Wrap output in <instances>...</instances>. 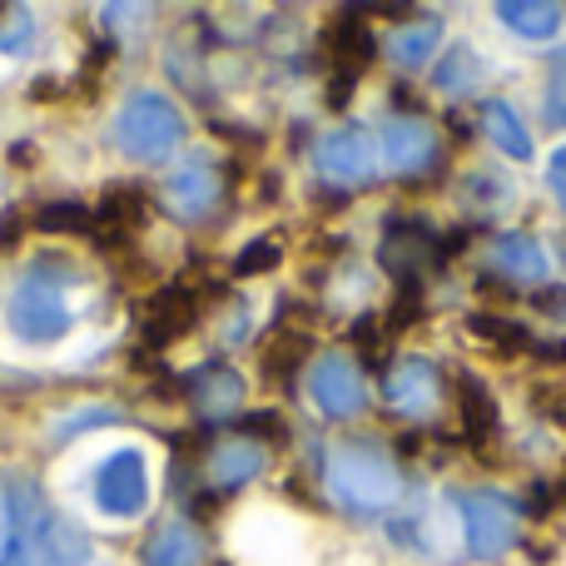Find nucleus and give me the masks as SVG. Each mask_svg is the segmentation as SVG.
I'll return each mask as SVG.
<instances>
[{
    "label": "nucleus",
    "mask_w": 566,
    "mask_h": 566,
    "mask_svg": "<svg viewBox=\"0 0 566 566\" xmlns=\"http://www.w3.org/2000/svg\"><path fill=\"white\" fill-rule=\"evenodd\" d=\"M353 80H358V75H343V70H338V80H333V85H328V105H333V109H343V105H348V95H353Z\"/></svg>",
    "instance_id": "32"
},
{
    "label": "nucleus",
    "mask_w": 566,
    "mask_h": 566,
    "mask_svg": "<svg viewBox=\"0 0 566 566\" xmlns=\"http://www.w3.org/2000/svg\"><path fill=\"white\" fill-rule=\"evenodd\" d=\"M537 358H542V363H566V338H562V343H542Z\"/></svg>",
    "instance_id": "36"
},
{
    "label": "nucleus",
    "mask_w": 566,
    "mask_h": 566,
    "mask_svg": "<svg viewBox=\"0 0 566 566\" xmlns=\"http://www.w3.org/2000/svg\"><path fill=\"white\" fill-rule=\"evenodd\" d=\"M468 328H472V338H482V343H488V348H492V343H497L502 353L532 348V333L522 328V323L497 318V313H472V318H468Z\"/></svg>",
    "instance_id": "24"
},
{
    "label": "nucleus",
    "mask_w": 566,
    "mask_h": 566,
    "mask_svg": "<svg viewBox=\"0 0 566 566\" xmlns=\"http://www.w3.org/2000/svg\"><path fill=\"white\" fill-rule=\"evenodd\" d=\"M382 269L388 274H398L402 283H418V269H428V264H438L442 259V249H438V239H432V229L422 224V219H392L388 224V234H382Z\"/></svg>",
    "instance_id": "9"
},
{
    "label": "nucleus",
    "mask_w": 566,
    "mask_h": 566,
    "mask_svg": "<svg viewBox=\"0 0 566 566\" xmlns=\"http://www.w3.org/2000/svg\"><path fill=\"white\" fill-rule=\"evenodd\" d=\"M313 159H318V175L333 179V185H363L373 175V129L363 125L333 129L328 139H318Z\"/></svg>",
    "instance_id": "7"
},
{
    "label": "nucleus",
    "mask_w": 566,
    "mask_h": 566,
    "mask_svg": "<svg viewBox=\"0 0 566 566\" xmlns=\"http://www.w3.org/2000/svg\"><path fill=\"white\" fill-rule=\"evenodd\" d=\"M145 562H149V566H195V562H199V537L185 527V522H169V527L155 532V542H149Z\"/></svg>",
    "instance_id": "22"
},
{
    "label": "nucleus",
    "mask_w": 566,
    "mask_h": 566,
    "mask_svg": "<svg viewBox=\"0 0 566 566\" xmlns=\"http://www.w3.org/2000/svg\"><path fill=\"white\" fill-rule=\"evenodd\" d=\"M308 358V333H293V328H279L274 338L259 348V368H264L269 382H283L293 378V368Z\"/></svg>",
    "instance_id": "18"
},
{
    "label": "nucleus",
    "mask_w": 566,
    "mask_h": 566,
    "mask_svg": "<svg viewBox=\"0 0 566 566\" xmlns=\"http://www.w3.org/2000/svg\"><path fill=\"white\" fill-rule=\"evenodd\" d=\"M10 333L20 343H55L70 333V303H65V279H60L55 259H40L10 293Z\"/></svg>",
    "instance_id": "2"
},
{
    "label": "nucleus",
    "mask_w": 566,
    "mask_h": 566,
    "mask_svg": "<svg viewBox=\"0 0 566 566\" xmlns=\"http://www.w3.org/2000/svg\"><path fill=\"white\" fill-rule=\"evenodd\" d=\"M239 432H244L249 442L259 438V442H274V448H279L283 438H289V428H283V418H279V412H249V418L239 422Z\"/></svg>",
    "instance_id": "27"
},
{
    "label": "nucleus",
    "mask_w": 566,
    "mask_h": 566,
    "mask_svg": "<svg viewBox=\"0 0 566 566\" xmlns=\"http://www.w3.org/2000/svg\"><path fill=\"white\" fill-rule=\"evenodd\" d=\"M547 119L566 125V55L552 60V85H547Z\"/></svg>",
    "instance_id": "31"
},
{
    "label": "nucleus",
    "mask_w": 566,
    "mask_h": 566,
    "mask_svg": "<svg viewBox=\"0 0 566 566\" xmlns=\"http://www.w3.org/2000/svg\"><path fill=\"white\" fill-rule=\"evenodd\" d=\"M552 185H557V195L566 199V145L557 149V159H552Z\"/></svg>",
    "instance_id": "34"
},
{
    "label": "nucleus",
    "mask_w": 566,
    "mask_h": 566,
    "mask_svg": "<svg viewBox=\"0 0 566 566\" xmlns=\"http://www.w3.org/2000/svg\"><path fill=\"white\" fill-rule=\"evenodd\" d=\"M185 139V119H179V109L169 105L165 95H129L125 109H119L115 119V145L125 149L129 159H139V165H159V159L175 155V145Z\"/></svg>",
    "instance_id": "4"
},
{
    "label": "nucleus",
    "mask_w": 566,
    "mask_h": 566,
    "mask_svg": "<svg viewBox=\"0 0 566 566\" xmlns=\"http://www.w3.org/2000/svg\"><path fill=\"white\" fill-rule=\"evenodd\" d=\"M90 557L85 537L65 522H55L35 497L20 492L15 502V532H10V547L0 566H80Z\"/></svg>",
    "instance_id": "3"
},
{
    "label": "nucleus",
    "mask_w": 566,
    "mask_h": 566,
    "mask_svg": "<svg viewBox=\"0 0 566 566\" xmlns=\"http://www.w3.org/2000/svg\"><path fill=\"white\" fill-rule=\"evenodd\" d=\"M189 402H195L199 418H229V412L244 402V378H239L234 368H224V363L199 368L195 378H189Z\"/></svg>",
    "instance_id": "13"
},
{
    "label": "nucleus",
    "mask_w": 566,
    "mask_h": 566,
    "mask_svg": "<svg viewBox=\"0 0 566 566\" xmlns=\"http://www.w3.org/2000/svg\"><path fill=\"white\" fill-rule=\"evenodd\" d=\"M482 125H488L492 145H497L502 155H512V159H532V135H527V125L517 119V109H512V105L492 99V105L482 109Z\"/></svg>",
    "instance_id": "19"
},
{
    "label": "nucleus",
    "mask_w": 566,
    "mask_h": 566,
    "mask_svg": "<svg viewBox=\"0 0 566 566\" xmlns=\"http://www.w3.org/2000/svg\"><path fill=\"white\" fill-rule=\"evenodd\" d=\"M438 40H442L438 20H408V25L388 40V60L392 65H402V70H412V65H422V60L438 50Z\"/></svg>",
    "instance_id": "20"
},
{
    "label": "nucleus",
    "mask_w": 566,
    "mask_h": 566,
    "mask_svg": "<svg viewBox=\"0 0 566 566\" xmlns=\"http://www.w3.org/2000/svg\"><path fill=\"white\" fill-rule=\"evenodd\" d=\"M462 517H468L472 557H482V562L502 557L517 542V507L502 492H472V497H462Z\"/></svg>",
    "instance_id": "6"
},
{
    "label": "nucleus",
    "mask_w": 566,
    "mask_h": 566,
    "mask_svg": "<svg viewBox=\"0 0 566 566\" xmlns=\"http://www.w3.org/2000/svg\"><path fill=\"white\" fill-rule=\"evenodd\" d=\"M145 502H149V472H145L139 448L109 452L95 472V507L115 522H129L145 512Z\"/></svg>",
    "instance_id": "5"
},
{
    "label": "nucleus",
    "mask_w": 566,
    "mask_h": 566,
    "mask_svg": "<svg viewBox=\"0 0 566 566\" xmlns=\"http://www.w3.org/2000/svg\"><path fill=\"white\" fill-rule=\"evenodd\" d=\"M382 392H388V402L398 412H408V418H428L442 398V373L432 368L428 358H402V363H392Z\"/></svg>",
    "instance_id": "10"
},
{
    "label": "nucleus",
    "mask_w": 566,
    "mask_h": 566,
    "mask_svg": "<svg viewBox=\"0 0 566 566\" xmlns=\"http://www.w3.org/2000/svg\"><path fill=\"white\" fill-rule=\"evenodd\" d=\"M165 199H169V209H175V214H185V219L209 214V205L219 199V179H214V169H209V165H189V169H179V175L165 185Z\"/></svg>",
    "instance_id": "14"
},
{
    "label": "nucleus",
    "mask_w": 566,
    "mask_h": 566,
    "mask_svg": "<svg viewBox=\"0 0 566 566\" xmlns=\"http://www.w3.org/2000/svg\"><path fill=\"white\" fill-rule=\"evenodd\" d=\"M279 244H269V239H259V244H249L244 254L234 259V274L249 279V274H269V269H279Z\"/></svg>",
    "instance_id": "26"
},
{
    "label": "nucleus",
    "mask_w": 566,
    "mask_h": 566,
    "mask_svg": "<svg viewBox=\"0 0 566 566\" xmlns=\"http://www.w3.org/2000/svg\"><path fill=\"white\" fill-rule=\"evenodd\" d=\"M527 512H532V517H547V512H552V492L547 488H532L527 492Z\"/></svg>",
    "instance_id": "33"
},
{
    "label": "nucleus",
    "mask_w": 566,
    "mask_h": 566,
    "mask_svg": "<svg viewBox=\"0 0 566 566\" xmlns=\"http://www.w3.org/2000/svg\"><path fill=\"white\" fill-rule=\"evenodd\" d=\"M214 482L219 488H239V482H249V478H259V468H264V452H259V442H229V448H219L214 452Z\"/></svg>",
    "instance_id": "23"
},
{
    "label": "nucleus",
    "mask_w": 566,
    "mask_h": 566,
    "mask_svg": "<svg viewBox=\"0 0 566 566\" xmlns=\"http://www.w3.org/2000/svg\"><path fill=\"white\" fill-rule=\"evenodd\" d=\"M537 308H542V313H562V308H566V289L542 293V298H537Z\"/></svg>",
    "instance_id": "35"
},
{
    "label": "nucleus",
    "mask_w": 566,
    "mask_h": 566,
    "mask_svg": "<svg viewBox=\"0 0 566 566\" xmlns=\"http://www.w3.org/2000/svg\"><path fill=\"white\" fill-rule=\"evenodd\" d=\"M497 15H502V25H512L517 35H527V40H547V35H557L562 10H557V6H547V0H502Z\"/></svg>",
    "instance_id": "17"
},
{
    "label": "nucleus",
    "mask_w": 566,
    "mask_h": 566,
    "mask_svg": "<svg viewBox=\"0 0 566 566\" xmlns=\"http://www.w3.org/2000/svg\"><path fill=\"white\" fill-rule=\"evenodd\" d=\"M308 392L328 418H353V412H363V402H368L358 368H353V358H343V353H323V358L313 363Z\"/></svg>",
    "instance_id": "8"
},
{
    "label": "nucleus",
    "mask_w": 566,
    "mask_h": 566,
    "mask_svg": "<svg viewBox=\"0 0 566 566\" xmlns=\"http://www.w3.org/2000/svg\"><path fill=\"white\" fill-rule=\"evenodd\" d=\"M353 343H358V353L368 363H382V353H388V343H382V323H373V318L353 323Z\"/></svg>",
    "instance_id": "30"
},
{
    "label": "nucleus",
    "mask_w": 566,
    "mask_h": 566,
    "mask_svg": "<svg viewBox=\"0 0 566 566\" xmlns=\"http://www.w3.org/2000/svg\"><path fill=\"white\" fill-rule=\"evenodd\" d=\"M199 323V293L195 289H165L149 298L145 308V343L149 348H165L179 333H189Z\"/></svg>",
    "instance_id": "11"
},
{
    "label": "nucleus",
    "mask_w": 566,
    "mask_h": 566,
    "mask_svg": "<svg viewBox=\"0 0 566 566\" xmlns=\"http://www.w3.org/2000/svg\"><path fill=\"white\" fill-rule=\"evenodd\" d=\"M40 229H90V214L80 205H50L35 214Z\"/></svg>",
    "instance_id": "29"
},
{
    "label": "nucleus",
    "mask_w": 566,
    "mask_h": 566,
    "mask_svg": "<svg viewBox=\"0 0 566 566\" xmlns=\"http://www.w3.org/2000/svg\"><path fill=\"white\" fill-rule=\"evenodd\" d=\"M328 50H333V60H338L343 75H358V70L378 55V40H373V30L358 25V15L348 10V15H338L328 25Z\"/></svg>",
    "instance_id": "15"
},
{
    "label": "nucleus",
    "mask_w": 566,
    "mask_h": 566,
    "mask_svg": "<svg viewBox=\"0 0 566 566\" xmlns=\"http://www.w3.org/2000/svg\"><path fill=\"white\" fill-rule=\"evenodd\" d=\"M418 318H422V293H418V283H402L398 303H392V313H388V328L402 333L408 323H418Z\"/></svg>",
    "instance_id": "28"
},
{
    "label": "nucleus",
    "mask_w": 566,
    "mask_h": 566,
    "mask_svg": "<svg viewBox=\"0 0 566 566\" xmlns=\"http://www.w3.org/2000/svg\"><path fill=\"white\" fill-rule=\"evenodd\" d=\"M458 412H462V432H468L472 448H482L497 432V402H492V392L478 378H458Z\"/></svg>",
    "instance_id": "16"
},
{
    "label": "nucleus",
    "mask_w": 566,
    "mask_h": 566,
    "mask_svg": "<svg viewBox=\"0 0 566 566\" xmlns=\"http://www.w3.org/2000/svg\"><path fill=\"white\" fill-rule=\"evenodd\" d=\"M382 155H388V165L398 169V175H422V169L432 165V155H438V135H432L418 115L388 119V125H382Z\"/></svg>",
    "instance_id": "12"
},
{
    "label": "nucleus",
    "mask_w": 566,
    "mask_h": 566,
    "mask_svg": "<svg viewBox=\"0 0 566 566\" xmlns=\"http://www.w3.org/2000/svg\"><path fill=\"white\" fill-rule=\"evenodd\" d=\"M492 259H497V269L512 274V279H542L547 274V254H542L527 234H502L497 249H492Z\"/></svg>",
    "instance_id": "21"
},
{
    "label": "nucleus",
    "mask_w": 566,
    "mask_h": 566,
    "mask_svg": "<svg viewBox=\"0 0 566 566\" xmlns=\"http://www.w3.org/2000/svg\"><path fill=\"white\" fill-rule=\"evenodd\" d=\"M478 55H472L468 45H452V55L438 65V90H448V95H462V90L478 85Z\"/></svg>",
    "instance_id": "25"
},
{
    "label": "nucleus",
    "mask_w": 566,
    "mask_h": 566,
    "mask_svg": "<svg viewBox=\"0 0 566 566\" xmlns=\"http://www.w3.org/2000/svg\"><path fill=\"white\" fill-rule=\"evenodd\" d=\"M328 492L348 512H388L402 497V478L373 442H338L328 452Z\"/></svg>",
    "instance_id": "1"
}]
</instances>
